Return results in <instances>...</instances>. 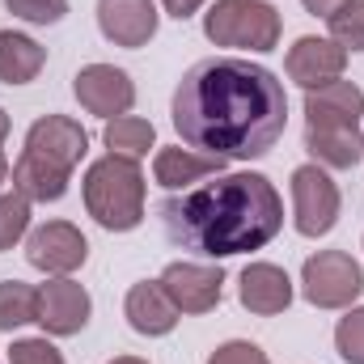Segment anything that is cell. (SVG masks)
Returning a JSON list of instances; mask_svg holds the SVG:
<instances>
[{
	"mask_svg": "<svg viewBox=\"0 0 364 364\" xmlns=\"http://www.w3.org/2000/svg\"><path fill=\"white\" fill-rule=\"evenodd\" d=\"M174 132L191 149L250 161L272 153L288 127V93L272 68L250 60H199L174 90Z\"/></svg>",
	"mask_w": 364,
	"mask_h": 364,
	"instance_id": "1",
	"label": "cell"
},
{
	"mask_svg": "<svg viewBox=\"0 0 364 364\" xmlns=\"http://www.w3.org/2000/svg\"><path fill=\"white\" fill-rule=\"evenodd\" d=\"M166 237L203 259L263 250L284 225V203L263 174H225L161 203Z\"/></svg>",
	"mask_w": 364,
	"mask_h": 364,
	"instance_id": "2",
	"label": "cell"
},
{
	"mask_svg": "<svg viewBox=\"0 0 364 364\" xmlns=\"http://www.w3.org/2000/svg\"><path fill=\"white\" fill-rule=\"evenodd\" d=\"M85 208L110 233H132L144 220V174L140 161L106 153L85 174Z\"/></svg>",
	"mask_w": 364,
	"mask_h": 364,
	"instance_id": "3",
	"label": "cell"
},
{
	"mask_svg": "<svg viewBox=\"0 0 364 364\" xmlns=\"http://www.w3.org/2000/svg\"><path fill=\"white\" fill-rule=\"evenodd\" d=\"M279 13L267 0H216L203 13V34L216 47H242V51H275L279 47Z\"/></svg>",
	"mask_w": 364,
	"mask_h": 364,
	"instance_id": "4",
	"label": "cell"
},
{
	"mask_svg": "<svg viewBox=\"0 0 364 364\" xmlns=\"http://www.w3.org/2000/svg\"><path fill=\"white\" fill-rule=\"evenodd\" d=\"M301 292L314 309H348L364 292V272L348 250H318L301 267Z\"/></svg>",
	"mask_w": 364,
	"mask_h": 364,
	"instance_id": "5",
	"label": "cell"
},
{
	"mask_svg": "<svg viewBox=\"0 0 364 364\" xmlns=\"http://www.w3.org/2000/svg\"><path fill=\"white\" fill-rule=\"evenodd\" d=\"M339 186L318 166H296L292 170V220L301 237H326L339 220Z\"/></svg>",
	"mask_w": 364,
	"mask_h": 364,
	"instance_id": "6",
	"label": "cell"
},
{
	"mask_svg": "<svg viewBox=\"0 0 364 364\" xmlns=\"http://www.w3.org/2000/svg\"><path fill=\"white\" fill-rule=\"evenodd\" d=\"M26 259H30V267H38V272H47V275H73L77 267H85L90 242H85V233H81L77 225H68V220H47V225H38V229L30 233Z\"/></svg>",
	"mask_w": 364,
	"mask_h": 364,
	"instance_id": "7",
	"label": "cell"
},
{
	"mask_svg": "<svg viewBox=\"0 0 364 364\" xmlns=\"http://www.w3.org/2000/svg\"><path fill=\"white\" fill-rule=\"evenodd\" d=\"M21 153H34V157H43V161H51V166H60V170L73 174L85 161V153H90V136L68 114H43V119L30 123Z\"/></svg>",
	"mask_w": 364,
	"mask_h": 364,
	"instance_id": "8",
	"label": "cell"
},
{
	"mask_svg": "<svg viewBox=\"0 0 364 364\" xmlns=\"http://www.w3.org/2000/svg\"><path fill=\"white\" fill-rule=\"evenodd\" d=\"M90 292H85V284H77V279H68V275H55V279H47L43 288H38V314H34V322L47 331V335H81L85 331V322H90Z\"/></svg>",
	"mask_w": 364,
	"mask_h": 364,
	"instance_id": "9",
	"label": "cell"
},
{
	"mask_svg": "<svg viewBox=\"0 0 364 364\" xmlns=\"http://www.w3.org/2000/svg\"><path fill=\"white\" fill-rule=\"evenodd\" d=\"M73 93L97 119H119V114H127L136 106L132 77L123 68H114V64H90V68H81L77 81H73Z\"/></svg>",
	"mask_w": 364,
	"mask_h": 364,
	"instance_id": "10",
	"label": "cell"
},
{
	"mask_svg": "<svg viewBox=\"0 0 364 364\" xmlns=\"http://www.w3.org/2000/svg\"><path fill=\"white\" fill-rule=\"evenodd\" d=\"M161 288L178 314H208L220 305L225 272L216 263H170L161 272Z\"/></svg>",
	"mask_w": 364,
	"mask_h": 364,
	"instance_id": "11",
	"label": "cell"
},
{
	"mask_svg": "<svg viewBox=\"0 0 364 364\" xmlns=\"http://www.w3.org/2000/svg\"><path fill=\"white\" fill-rule=\"evenodd\" d=\"M348 68V51L335 43V38H296L288 47V60H284V73L301 85V90H318V85H331L339 81Z\"/></svg>",
	"mask_w": 364,
	"mask_h": 364,
	"instance_id": "12",
	"label": "cell"
},
{
	"mask_svg": "<svg viewBox=\"0 0 364 364\" xmlns=\"http://www.w3.org/2000/svg\"><path fill=\"white\" fill-rule=\"evenodd\" d=\"M97 30L114 47H144L157 34V4L153 0H97Z\"/></svg>",
	"mask_w": 364,
	"mask_h": 364,
	"instance_id": "13",
	"label": "cell"
},
{
	"mask_svg": "<svg viewBox=\"0 0 364 364\" xmlns=\"http://www.w3.org/2000/svg\"><path fill=\"white\" fill-rule=\"evenodd\" d=\"M364 90L352 81H331L318 90H305V123L309 127H360Z\"/></svg>",
	"mask_w": 364,
	"mask_h": 364,
	"instance_id": "14",
	"label": "cell"
},
{
	"mask_svg": "<svg viewBox=\"0 0 364 364\" xmlns=\"http://www.w3.org/2000/svg\"><path fill=\"white\" fill-rule=\"evenodd\" d=\"M237 301L259 318H275L292 305V279L275 263H250L237 279Z\"/></svg>",
	"mask_w": 364,
	"mask_h": 364,
	"instance_id": "15",
	"label": "cell"
},
{
	"mask_svg": "<svg viewBox=\"0 0 364 364\" xmlns=\"http://www.w3.org/2000/svg\"><path fill=\"white\" fill-rule=\"evenodd\" d=\"M123 314L132 322L136 335H149V339H161L178 326V309L174 301L166 296L161 279H144V284H132L127 288V301H123Z\"/></svg>",
	"mask_w": 364,
	"mask_h": 364,
	"instance_id": "16",
	"label": "cell"
},
{
	"mask_svg": "<svg viewBox=\"0 0 364 364\" xmlns=\"http://www.w3.org/2000/svg\"><path fill=\"white\" fill-rule=\"evenodd\" d=\"M225 170V157H212V153H199V149H161L153 157V178L161 182L166 191H191L199 178H212Z\"/></svg>",
	"mask_w": 364,
	"mask_h": 364,
	"instance_id": "17",
	"label": "cell"
},
{
	"mask_svg": "<svg viewBox=\"0 0 364 364\" xmlns=\"http://www.w3.org/2000/svg\"><path fill=\"white\" fill-rule=\"evenodd\" d=\"M305 149L326 170H352L364 157L360 127H309L305 123Z\"/></svg>",
	"mask_w": 364,
	"mask_h": 364,
	"instance_id": "18",
	"label": "cell"
},
{
	"mask_svg": "<svg viewBox=\"0 0 364 364\" xmlns=\"http://www.w3.org/2000/svg\"><path fill=\"white\" fill-rule=\"evenodd\" d=\"M68 170H60V166H51V161H43V157H34V153H21L17 161H13V191H21L30 203H55V199H64L68 195Z\"/></svg>",
	"mask_w": 364,
	"mask_h": 364,
	"instance_id": "19",
	"label": "cell"
},
{
	"mask_svg": "<svg viewBox=\"0 0 364 364\" xmlns=\"http://www.w3.org/2000/svg\"><path fill=\"white\" fill-rule=\"evenodd\" d=\"M47 64V47H38L30 34L17 30H0V81L4 85H26L43 73Z\"/></svg>",
	"mask_w": 364,
	"mask_h": 364,
	"instance_id": "20",
	"label": "cell"
},
{
	"mask_svg": "<svg viewBox=\"0 0 364 364\" xmlns=\"http://www.w3.org/2000/svg\"><path fill=\"white\" fill-rule=\"evenodd\" d=\"M102 140H106V149H110V153L140 161V157H149V149H153L157 132H153V123H149V119H140V114H119V119H110V123H106Z\"/></svg>",
	"mask_w": 364,
	"mask_h": 364,
	"instance_id": "21",
	"label": "cell"
},
{
	"mask_svg": "<svg viewBox=\"0 0 364 364\" xmlns=\"http://www.w3.org/2000/svg\"><path fill=\"white\" fill-rule=\"evenodd\" d=\"M34 314H38V288L21 279H0V331H17L34 322Z\"/></svg>",
	"mask_w": 364,
	"mask_h": 364,
	"instance_id": "22",
	"label": "cell"
},
{
	"mask_svg": "<svg viewBox=\"0 0 364 364\" xmlns=\"http://www.w3.org/2000/svg\"><path fill=\"white\" fill-rule=\"evenodd\" d=\"M30 229V199L21 191L0 195V250H13Z\"/></svg>",
	"mask_w": 364,
	"mask_h": 364,
	"instance_id": "23",
	"label": "cell"
},
{
	"mask_svg": "<svg viewBox=\"0 0 364 364\" xmlns=\"http://www.w3.org/2000/svg\"><path fill=\"white\" fill-rule=\"evenodd\" d=\"M331 38H335L343 51H364V0L343 4V9L331 17Z\"/></svg>",
	"mask_w": 364,
	"mask_h": 364,
	"instance_id": "24",
	"label": "cell"
},
{
	"mask_svg": "<svg viewBox=\"0 0 364 364\" xmlns=\"http://www.w3.org/2000/svg\"><path fill=\"white\" fill-rule=\"evenodd\" d=\"M335 348L348 364H364V305L348 309V318H339L335 326Z\"/></svg>",
	"mask_w": 364,
	"mask_h": 364,
	"instance_id": "25",
	"label": "cell"
},
{
	"mask_svg": "<svg viewBox=\"0 0 364 364\" xmlns=\"http://www.w3.org/2000/svg\"><path fill=\"white\" fill-rule=\"evenodd\" d=\"M13 17L30 21V26H55L68 13V0H4Z\"/></svg>",
	"mask_w": 364,
	"mask_h": 364,
	"instance_id": "26",
	"label": "cell"
},
{
	"mask_svg": "<svg viewBox=\"0 0 364 364\" xmlns=\"http://www.w3.org/2000/svg\"><path fill=\"white\" fill-rule=\"evenodd\" d=\"M208 364H272L267 360V352L259 348V343H250V339H229V343H220Z\"/></svg>",
	"mask_w": 364,
	"mask_h": 364,
	"instance_id": "27",
	"label": "cell"
},
{
	"mask_svg": "<svg viewBox=\"0 0 364 364\" xmlns=\"http://www.w3.org/2000/svg\"><path fill=\"white\" fill-rule=\"evenodd\" d=\"M13 364H64V356L47 339H17L13 343Z\"/></svg>",
	"mask_w": 364,
	"mask_h": 364,
	"instance_id": "28",
	"label": "cell"
},
{
	"mask_svg": "<svg viewBox=\"0 0 364 364\" xmlns=\"http://www.w3.org/2000/svg\"><path fill=\"white\" fill-rule=\"evenodd\" d=\"M301 4H305L314 17H326V21H331V17H335L343 4H352V0H301Z\"/></svg>",
	"mask_w": 364,
	"mask_h": 364,
	"instance_id": "29",
	"label": "cell"
},
{
	"mask_svg": "<svg viewBox=\"0 0 364 364\" xmlns=\"http://www.w3.org/2000/svg\"><path fill=\"white\" fill-rule=\"evenodd\" d=\"M161 4H166V13H170V17L186 21L191 13H199V4H203V0H161Z\"/></svg>",
	"mask_w": 364,
	"mask_h": 364,
	"instance_id": "30",
	"label": "cell"
},
{
	"mask_svg": "<svg viewBox=\"0 0 364 364\" xmlns=\"http://www.w3.org/2000/svg\"><path fill=\"white\" fill-rule=\"evenodd\" d=\"M4 140H9V114L0 110V144H4Z\"/></svg>",
	"mask_w": 364,
	"mask_h": 364,
	"instance_id": "31",
	"label": "cell"
},
{
	"mask_svg": "<svg viewBox=\"0 0 364 364\" xmlns=\"http://www.w3.org/2000/svg\"><path fill=\"white\" fill-rule=\"evenodd\" d=\"M9 182V161H4V153H0V186Z\"/></svg>",
	"mask_w": 364,
	"mask_h": 364,
	"instance_id": "32",
	"label": "cell"
},
{
	"mask_svg": "<svg viewBox=\"0 0 364 364\" xmlns=\"http://www.w3.org/2000/svg\"><path fill=\"white\" fill-rule=\"evenodd\" d=\"M110 364H149V360H140V356H119V360H110Z\"/></svg>",
	"mask_w": 364,
	"mask_h": 364,
	"instance_id": "33",
	"label": "cell"
}]
</instances>
